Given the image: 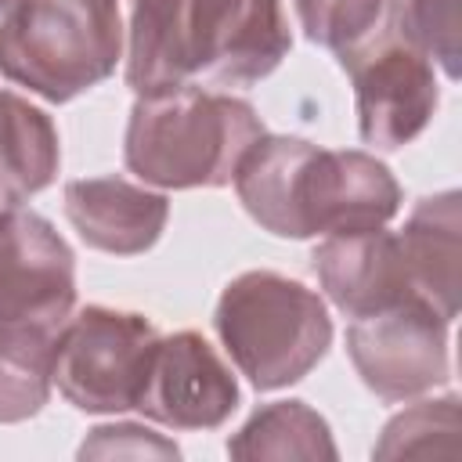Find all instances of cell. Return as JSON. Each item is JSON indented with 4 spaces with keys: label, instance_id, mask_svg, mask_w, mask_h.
Returning <instances> with one entry per match:
<instances>
[{
    "label": "cell",
    "instance_id": "30bf717a",
    "mask_svg": "<svg viewBox=\"0 0 462 462\" xmlns=\"http://www.w3.org/2000/svg\"><path fill=\"white\" fill-rule=\"evenodd\" d=\"M238 404L231 368L199 332L159 336L137 408L173 430H213Z\"/></svg>",
    "mask_w": 462,
    "mask_h": 462
},
{
    "label": "cell",
    "instance_id": "7a4b0ae2",
    "mask_svg": "<svg viewBox=\"0 0 462 462\" xmlns=\"http://www.w3.org/2000/svg\"><path fill=\"white\" fill-rule=\"evenodd\" d=\"M249 217L282 238L346 235L383 227L401 188L368 152H328L303 137H260L235 170Z\"/></svg>",
    "mask_w": 462,
    "mask_h": 462
},
{
    "label": "cell",
    "instance_id": "6da1fadb",
    "mask_svg": "<svg viewBox=\"0 0 462 462\" xmlns=\"http://www.w3.org/2000/svg\"><path fill=\"white\" fill-rule=\"evenodd\" d=\"M289 47L282 0H134L126 83L137 97L199 79L245 87L274 72Z\"/></svg>",
    "mask_w": 462,
    "mask_h": 462
},
{
    "label": "cell",
    "instance_id": "277c9868",
    "mask_svg": "<svg viewBox=\"0 0 462 462\" xmlns=\"http://www.w3.org/2000/svg\"><path fill=\"white\" fill-rule=\"evenodd\" d=\"M119 58V0H18L0 25V72L58 105L112 76Z\"/></svg>",
    "mask_w": 462,
    "mask_h": 462
},
{
    "label": "cell",
    "instance_id": "52a82bcc",
    "mask_svg": "<svg viewBox=\"0 0 462 462\" xmlns=\"http://www.w3.org/2000/svg\"><path fill=\"white\" fill-rule=\"evenodd\" d=\"M448 325L430 303L404 300L354 318L346 350L375 397L404 401L448 379Z\"/></svg>",
    "mask_w": 462,
    "mask_h": 462
},
{
    "label": "cell",
    "instance_id": "44dd1931",
    "mask_svg": "<svg viewBox=\"0 0 462 462\" xmlns=\"http://www.w3.org/2000/svg\"><path fill=\"white\" fill-rule=\"evenodd\" d=\"M18 199H22V195L14 191V184L7 180V173H4V166H0V213L11 209V206H18Z\"/></svg>",
    "mask_w": 462,
    "mask_h": 462
},
{
    "label": "cell",
    "instance_id": "ac0fdd59",
    "mask_svg": "<svg viewBox=\"0 0 462 462\" xmlns=\"http://www.w3.org/2000/svg\"><path fill=\"white\" fill-rule=\"evenodd\" d=\"M379 458H408V455H458V401H419L401 411L375 444Z\"/></svg>",
    "mask_w": 462,
    "mask_h": 462
},
{
    "label": "cell",
    "instance_id": "5bb4252c",
    "mask_svg": "<svg viewBox=\"0 0 462 462\" xmlns=\"http://www.w3.org/2000/svg\"><path fill=\"white\" fill-rule=\"evenodd\" d=\"M58 332L43 325H0V422H22L47 404Z\"/></svg>",
    "mask_w": 462,
    "mask_h": 462
},
{
    "label": "cell",
    "instance_id": "3957f363",
    "mask_svg": "<svg viewBox=\"0 0 462 462\" xmlns=\"http://www.w3.org/2000/svg\"><path fill=\"white\" fill-rule=\"evenodd\" d=\"M263 137L249 101L180 87L144 94L130 108L123 159L159 188H220L231 184L242 155Z\"/></svg>",
    "mask_w": 462,
    "mask_h": 462
},
{
    "label": "cell",
    "instance_id": "ffe728a7",
    "mask_svg": "<svg viewBox=\"0 0 462 462\" xmlns=\"http://www.w3.org/2000/svg\"><path fill=\"white\" fill-rule=\"evenodd\" d=\"M79 455H177L170 440H159L152 430L141 426H101L90 440H83Z\"/></svg>",
    "mask_w": 462,
    "mask_h": 462
},
{
    "label": "cell",
    "instance_id": "5b68a950",
    "mask_svg": "<svg viewBox=\"0 0 462 462\" xmlns=\"http://www.w3.org/2000/svg\"><path fill=\"white\" fill-rule=\"evenodd\" d=\"M217 332L256 390H278L325 357L332 321L307 285L274 271H245L220 292Z\"/></svg>",
    "mask_w": 462,
    "mask_h": 462
},
{
    "label": "cell",
    "instance_id": "4fadbf2b",
    "mask_svg": "<svg viewBox=\"0 0 462 462\" xmlns=\"http://www.w3.org/2000/svg\"><path fill=\"white\" fill-rule=\"evenodd\" d=\"M458 195L440 191L433 199H422L397 235L415 296L430 303L444 321L458 314Z\"/></svg>",
    "mask_w": 462,
    "mask_h": 462
},
{
    "label": "cell",
    "instance_id": "e0dca14e",
    "mask_svg": "<svg viewBox=\"0 0 462 462\" xmlns=\"http://www.w3.org/2000/svg\"><path fill=\"white\" fill-rule=\"evenodd\" d=\"M307 40L328 47L339 65L397 25V0H292Z\"/></svg>",
    "mask_w": 462,
    "mask_h": 462
},
{
    "label": "cell",
    "instance_id": "2e32d148",
    "mask_svg": "<svg viewBox=\"0 0 462 462\" xmlns=\"http://www.w3.org/2000/svg\"><path fill=\"white\" fill-rule=\"evenodd\" d=\"M61 162L54 123L18 97L14 90H0V166L18 195L43 191Z\"/></svg>",
    "mask_w": 462,
    "mask_h": 462
},
{
    "label": "cell",
    "instance_id": "9a60e30c",
    "mask_svg": "<svg viewBox=\"0 0 462 462\" xmlns=\"http://www.w3.org/2000/svg\"><path fill=\"white\" fill-rule=\"evenodd\" d=\"M231 458H336L328 422L303 401H274L260 408L231 440Z\"/></svg>",
    "mask_w": 462,
    "mask_h": 462
},
{
    "label": "cell",
    "instance_id": "9c48e42d",
    "mask_svg": "<svg viewBox=\"0 0 462 462\" xmlns=\"http://www.w3.org/2000/svg\"><path fill=\"white\" fill-rule=\"evenodd\" d=\"M76 303V267L65 238L32 209L0 213V325L61 328Z\"/></svg>",
    "mask_w": 462,
    "mask_h": 462
},
{
    "label": "cell",
    "instance_id": "8fae6325",
    "mask_svg": "<svg viewBox=\"0 0 462 462\" xmlns=\"http://www.w3.org/2000/svg\"><path fill=\"white\" fill-rule=\"evenodd\" d=\"M314 271L328 300L346 318H361L404 300H419L401 242L393 231L383 227L325 235V242L314 249Z\"/></svg>",
    "mask_w": 462,
    "mask_h": 462
},
{
    "label": "cell",
    "instance_id": "d6986e66",
    "mask_svg": "<svg viewBox=\"0 0 462 462\" xmlns=\"http://www.w3.org/2000/svg\"><path fill=\"white\" fill-rule=\"evenodd\" d=\"M458 0H397V29L451 79L458 76Z\"/></svg>",
    "mask_w": 462,
    "mask_h": 462
},
{
    "label": "cell",
    "instance_id": "7402d4cb",
    "mask_svg": "<svg viewBox=\"0 0 462 462\" xmlns=\"http://www.w3.org/2000/svg\"><path fill=\"white\" fill-rule=\"evenodd\" d=\"M14 4H18V0H0V25H4V22H7V14L14 11Z\"/></svg>",
    "mask_w": 462,
    "mask_h": 462
},
{
    "label": "cell",
    "instance_id": "7c38bea8",
    "mask_svg": "<svg viewBox=\"0 0 462 462\" xmlns=\"http://www.w3.org/2000/svg\"><path fill=\"white\" fill-rule=\"evenodd\" d=\"M65 213L87 245L134 256L162 235L170 202L123 177H90L65 188Z\"/></svg>",
    "mask_w": 462,
    "mask_h": 462
},
{
    "label": "cell",
    "instance_id": "8992f818",
    "mask_svg": "<svg viewBox=\"0 0 462 462\" xmlns=\"http://www.w3.org/2000/svg\"><path fill=\"white\" fill-rule=\"evenodd\" d=\"M159 332L144 314L83 307L54 339V383L79 411L137 408Z\"/></svg>",
    "mask_w": 462,
    "mask_h": 462
},
{
    "label": "cell",
    "instance_id": "ba28073f",
    "mask_svg": "<svg viewBox=\"0 0 462 462\" xmlns=\"http://www.w3.org/2000/svg\"><path fill=\"white\" fill-rule=\"evenodd\" d=\"M343 69L354 79L357 130L365 144L401 148L422 134L437 108L433 61L393 25Z\"/></svg>",
    "mask_w": 462,
    "mask_h": 462
}]
</instances>
